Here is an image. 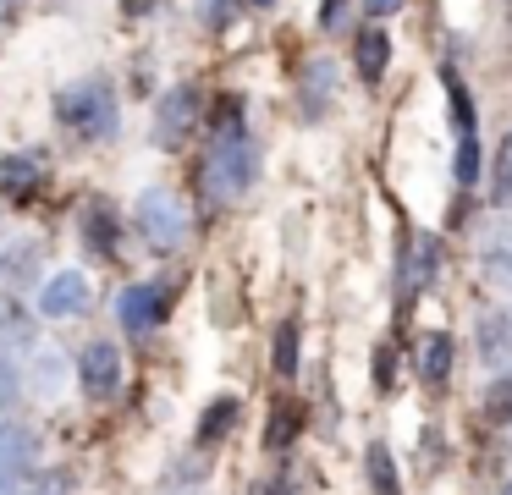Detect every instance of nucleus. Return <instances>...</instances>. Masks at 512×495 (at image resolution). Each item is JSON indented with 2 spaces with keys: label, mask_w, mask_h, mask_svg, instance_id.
<instances>
[{
  "label": "nucleus",
  "mask_w": 512,
  "mask_h": 495,
  "mask_svg": "<svg viewBox=\"0 0 512 495\" xmlns=\"http://www.w3.org/2000/svg\"><path fill=\"white\" fill-rule=\"evenodd\" d=\"M56 127L72 132L78 143H111L116 127H122V99H116V83L105 72H83L72 77L67 88H56Z\"/></svg>",
  "instance_id": "1"
},
{
  "label": "nucleus",
  "mask_w": 512,
  "mask_h": 495,
  "mask_svg": "<svg viewBox=\"0 0 512 495\" xmlns=\"http://www.w3.org/2000/svg\"><path fill=\"white\" fill-rule=\"evenodd\" d=\"M259 182V143L254 132H215L210 149H204L199 160V187L215 198V204H226V198H243L248 187Z\"/></svg>",
  "instance_id": "2"
},
{
  "label": "nucleus",
  "mask_w": 512,
  "mask_h": 495,
  "mask_svg": "<svg viewBox=\"0 0 512 495\" xmlns=\"http://www.w3.org/2000/svg\"><path fill=\"white\" fill-rule=\"evenodd\" d=\"M133 226L155 253H177L182 242H188V204H182L171 187H149L133 204Z\"/></svg>",
  "instance_id": "3"
},
{
  "label": "nucleus",
  "mask_w": 512,
  "mask_h": 495,
  "mask_svg": "<svg viewBox=\"0 0 512 495\" xmlns=\"http://www.w3.org/2000/svg\"><path fill=\"white\" fill-rule=\"evenodd\" d=\"M171 303H177V281H127L116 292V325L127 336H155L171 319Z\"/></svg>",
  "instance_id": "4"
},
{
  "label": "nucleus",
  "mask_w": 512,
  "mask_h": 495,
  "mask_svg": "<svg viewBox=\"0 0 512 495\" xmlns=\"http://www.w3.org/2000/svg\"><path fill=\"white\" fill-rule=\"evenodd\" d=\"M199 121H204V94H199V83H171L166 94L155 99V143H160L166 154H177Z\"/></svg>",
  "instance_id": "5"
},
{
  "label": "nucleus",
  "mask_w": 512,
  "mask_h": 495,
  "mask_svg": "<svg viewBox=\"0 0 512 495\" xmlns=\"http://www.w3.org/2000/svg\"><path fill=\"white\" fill-rule=\"evenodd\" d=\"M78 242H83V253H89V259H100V264H111L116 253H122V209H116L105 193L83 198V209H78Z\"/></svg>",
  "instance_id": "6"
},
{
  "label": "nucleus",
  "mask_w": 512,
  "mask_h": 495,
  "mask_svg": "<svg viewBox=\"0 0 512 495\" xmlns=\"http://www.w3.org/2000/svg\"><path fill=\"white\" fill-rule=\"evenodd\" d=\"M50 182V154L45 149H12L0 154V198L6 204H34Z\"/></svg>",
  "instance_id": "7"
},
{
  "label": "nucleus",
  "mask_w": 512,
  "mask_h": 495,
  "mask_svg": "<svg viewBox=\"0 0 512 495\" xmlns=\"http://www.w3.org/2000/svg\"><path fill=\"white\" fill-rule=\"evenodd\" d=\"M78 385H83V396H89V402H111V396L122 391V352H116V341H105V336L83 341V352H78Z\"/></svg>",
  "instance_id": "8"
},
{
  "label": "nucleus",
  "mask_w": 512,
  "mask_h": 495,
  "mask_svg": "<svg viewBox=\"0 0 512 495\" xmlns=\"http://www.w3.org/2000/svg\"><path fill=\"white\" fill-rule=\"evenodd\" d=\"M39 435L28 424H0V490H17L39 468Z\"/></svg>",
  "instance_id": "9"
},
{
  "label": "nucleus",
  "mask_w": 512,
  "mask_h": 495,
  "mask_svg": "<svg viewBox=\"0 0 512 495\" xmlns=\"http://www.w3.org/2000/svg\"><path fill=\"white\" fill-rule=\"evenodd\" d=\"M94 303V281L83 270H56L45 286H39V314L45 319H72Z\"/></svg>",
  "instance_id": "10"
},
{
  "label": "nucleus",
  "mask_w": 512,
  "mask_h": 495,
  "mask_svg": "<svg viewBox=\"0 0 512 495\" xmlns=\"http://www.w3.org/2000/svg\"><path fill=\"white\" fill-rule=\"evenodd\" d=\"M336 99V61L331 55H309L298 72V116L303 121H320Z\"/></svg>",
  "instance_id": "11"
},
{
  "label": "nucleus",
  "mask_w": 512,
  "mask_h": 495,
  "mask_svg": "<svg viewBox=\"0 0 512 495\" xmlns=\"http://www.w3.org/2000/svg\"><path fill=\"white\" fill-rule=\"evenodd\" d=\"M45 253H50L45 237H23V242H12V248H0V292L12 297V292H23V286H34L39 270H45Z\"/></svg>",
  "instance_id": "12"
},
{
  "label": "nucleus",
  "mask_w": 512,
  "mask_h": 495,
  "mask_svg": "<svg viewBox=\"0 0 512 495\" xmlns=\"http://www.w3.org/2000/svg\"><path fill=\"white\" fill-rule=\"evenodd\" d=\"M435 275H441V242L419 231V242L402 253V292H424V286H435Z\"/></svg>",
  "instance_id": "13"
},
{
  "label": "nucleus",
  "mask_w": 512,
  "mask_h": 495,
  "mask_svg": "<svg viewBox=\"0 0 512 495\" xmlns=\"http://www.w3.org/2000/svg\"><path fill=\"white\" fill-rule=\"evenodd\" d=\"M353 66H358V77H364V83H380V77H386V66H391V39L380 33V22L358 28V39H353Z\"/></svg>",
  "instance_id": "14"
},
{
  "label": "nucleus",
  "mask_w": 512,
  "mask_h": 495,
  "mask_svg": "<svg viewBox=\"0 0 512 495\" xmlns=\"http://www.w3.org/2000/svg\"><path fill=\"white\" fill-rule=\"evenodd\" d=\"M479 270H485L490 286H512V220L485 231V242H479Z\"/></svg>",
  "instance_id": "15"
},
{
  "label": "nucleus",
  "mask_w": 512,
  "mask_h": 495,
  "mask_svg": "<svg viewBox=\"0 0 512 495\" xmlns=\"http://www.w3.org/2000/svg\"><path fill=\"white\" fill-rule=\"evenodd\" d=\"M237 418H243V402H237V396H215V402L199 413L193 440H199V446H221V440L237 429Z\"/></svg>",
  "instance_id": "16"
},
{
  "label": "nucleus",
  "mask_w": 512,
  "mask_h": 495,
  "mask_svg": "<svg viewBox=\"0 0 512 495\" xmlns=\"http://www.w3.org/2000/svg\"><path fill=\"white\" fill-rule=\"evenodd\" d=\"M441 83H446V99H452V127H457V138H468V132H479L474 94H468V83L457 77V66H441Z\"/></svg>",
  "instance_id": "17"
},
{
  "label": "nucleus",
  "mask_w": 512,
  "mask_h": 495,
  "mask_svg": "<svg viewBox=\"0 0 512 495\" xmlns=\"http://www.w3.org/2000/svg\"><path fill=\"white\" fill-rule=\"evenodd\" d=\"M452 336L446 330H430V336L419 341V374H424V385H446V369H452Z\"/></svg>",
  "instance_id": "18"
},
{
  "label": "nucleus",
  "mask_w": 512,
  "mask_h": 495,
  "mask_svg": "<svg viewBox=\"0 0 512 495\" xmlns=\"http://www.w3.org/2000/svg\"><path fill=\"white\" fill-rule=\"evenodd\" d=\"M298 429H303V407L298 402H276V407H270V424H265V451L292 446Z\"/></svg>",
  "instance_id": "19"
},
{
  "label": "nucleus",
  "mask_w": 512,
  "mask_h": 495,
  "mask_svg": "<svg viewBox=\"0 0 512 495\" xmlns=\"http://www.w3.org/2000/svg\"><path fill=\"white\" fill-rule=\"evenodd\" d=\"M204 121H210V138H215V132H243L248 127L243 94H215L210 105H204Z\"/></svg>",
  "instance_id": "20"
},
{
  "label": "nucleus",
  "mask_w": 512,
  "mask_h": 495,
  "mask_svg": "<svg viewBox=\"0 0 512 495\" xmlns=\"http://www.w3.org/2000/svg\"><path fill=\"white\" fill-rule=\"evenodd\" d=\"M479 352H485L490 369H501L512 352V330H507V314H485L479 319Z\"/></svg>",
  "instance_id": "21"
},
{
  "label": "nucleus",
  "mask_w": 512,
  "mask_h": 495,
  "mask_svg": "<svg viewBox=\"0 0 512 495\" xmlns=\"http://www.w3.org/2000/svg\"><path fill=\"white\" fill-rule=\"evenodd\" d=\"M298 319H281L276 325V341H270V369L281 374V380H292L298 374Z\"/></svg>",
  "instance_id": "22"
},
{
  "label": "nucleus",
  "mask_w": 512,
  "mask_h": 495,
  "mask_svg": "<svg viewBox=\"0 0 512 495\" xmlns=\"http://www.w3.org/2000/svg\"><path fill=\"white\" fill-rule=\"evenodd\" d=\"M364 473H369V490H375V495H397V462H391L386 446H369Z\"/></svg>",
  "instance_id": "23"
},
{
  "label": "nucleus",
  "mask_w": 512,
  "mask_h": 495,
  "mask_svg": "<svg viewBox=\"0 0 512 495\" xmlns=\"http://www.w3.org/2000/svg\"><path fill=\"white\" fill-rule=\"evenodd\" d=\"M479 165H485V160H479V132H468V138H457V154H452V176H457V187H463V193H468V187L479 182Z\"/></svg>",
  "instance_id": "24"
},
{
  "label": "nucleus",
  "mask_w": 512,
  "mask_h": 495,
  "mask_svg": "<svg viewBox=\"0 0 512 495\" xmlns=\"http://www.w3.org/2000/svg\"><path fill=\"white\" fill-rule=\"evenodd\" d=\"M490 204L512 209V138H501L496 149V171H490Z\"/></svg>",
  "instance_id": "25"
},
{
  "label": "nucleus",
  "mask_w": 512,
  "mask_h": 495,
  "mask_svg": "<svg viewBox=\"0 0 512 495\" xmlns=\"http://www.w3.org/2000/svg\"><path fill=\"white\" fill-rule=\"evenodd\" d=\"M17 402H23V369L12 352H0V424H6V413H17Z\"/></svg>",
  "instance_id": "26"
},
{
  "label": "nucleus",
  "mask_w": 512,
  "mask_h": 495,
  "mask_svg": "<svg viewBox=\"0 0 512 495\" xmlns=\"http://www.w3.org/2000/svg\"><path fill=\"white\" fill-rule=\"evenodd\" d=\"M485 413L496 418V424H512V374H496L485 391Z\"/></svg>",
  "instance_id": "27"
},
{
  "label": "nucleus",
  "mask_w": 512,
  "mask_h": 495,
  "mask_svg": "<svg viewBox=\"0 0 512 495\" xmlns=\"http://www.w3.org/2000/svg\"><path fill=\"white\" fill-rule=\"evenodd\" d=\"M34 391L39 396H56L61 391V352H39V358H34Z\"/></svg>",
  "instance_id": "28"
},
{
  "label": "nucleus",
  "mask_w": 512,
  "mask_h": 495,
  "mask_svg": "<svg viewBox=\"0 0 512 495\" xmlns=\"http://www.w3.org/2000/svg\"><path fill=\"white\" fill-rule=\"evenodd\" d=\"M199 22L204 33H226L237 22V0H199Z\"/></svg>",
  "instance_id": "29"
},
{
  "label": "nucleus",
  "mask_w": 512,
  "mask_h": 495,
  "mask_svg": "<svg viewBox=\"0 0 512 495\" xmlns=\"http://www.w3.org/2000/svg\"><path fill=\"white\" fill-rule=\"evenodd\" d=\"M320 28L325 33H347V28H353V0H320Z\"/></svg>",
  "instance_id": "30"
},
{
  "label": "nucleus",
  "mask_w": 512,
  "mask_h": 495,
  "mask_svg": "<svg viewBox=\"0 0 512 495\" xmlns=\"http://www.w3.org/2000/svg\"><path fill=\"white\" fill-rule=\"evenodd\" d=\"M12 336H23V314H17L12 303H0V347H6Z\"/></svg>",
  "instance_id": "31"
},
{
  "label": "nucleus",
  "mask_w": 512,
  "mask_h": 495,
  "mask_svg": "<svg viewBox=\"0 0 512 495\" xmlns=\"http://www.w3.org/2000/svg\"><path fill=\"white\" fill-rule=\"evenodd\" d=\"M149 11H160V0H122V17L127 22H149Z\"/></svg>",
  "instance_id": "32"
},
{
  "label": "nucleus",
  "mask_w": 512,
  "mask_h": 495,
  "mask_svg": "<svg viewBox=\"0 0 512 495\" xmlns=\"http://www.w3.org/2000/svg\"><path fill=\"white\" fill-rule=\"evenodd\" d=\"M402 6H408V0H364V11H369L375 22H380V17H397Z\"/></svg>",
  "instance_id": "33"
},
{
  "label": "nucleus",
  "mask_w": 512,
  "mask_h": 495,
  "mask_svg": "<svg viewBox=\"0 0 512 495\" xmlns=\"http://www.w3.org/2000/svg\"><path fill=\"white\" fill-rule=\"evenodd\" d=\"M391 363H397V358H391V347H380L375 352V385H391Z\"/></svg>",
  "instance_id": "34"
},
{
  "label": "nucleus",
  "mask_w": 512,
  "mask_h": 495,
  "mask_svg": "<svg viewBox=\"0 0 512 495\" xmlns=\"http://www.w3.org/2000/svg\"><path fill=\"white\" fill-rule=\"evenodd\" d=\"M254 495H287V484H259Z\"/></svg>",
  "instance_id": "35"
},
{
  "label": "nucleus",
  "mask_w": 512,
  "mask_h": 495,
  "mask_svg": "<svg viewBox=\"0 0 512 495\" xmlns=\"http://www.w3.org/2000/svg\"><path fill=\"white\" fill-rule=\"evenodd\" d=\"M248 6H276V0H248Z\"/></svg>",
  "instance_id": "36"
},
{
  "label": "nucleus",
  "mask_w": 512,
  "mask_h": 495,
  "mask_svg": "<svg viewBox=\"0 0 512 495\" xmlns=\"http://www.w3.org/2000/svg\"><path fill=\"white\" fill-rule=\"evenodd\" d=\"M501 495H512V484H507V490H501Z\"/></svg>",
  "instance_id": "37"
},
{
  "label": "nucleus",
  "mask_w": 512,
  "mask_h": 495,
  "mask_svg": "<svg viewBox=\"0 0 512 495\" xmlns=\"http://www.w3.org/2000/svg\"><path fill=\"white\" fill-rule=\"evenodd\" d=\"M0 495H17V490H0Z\"/></svg>",
  "instance_id": "38"
}]
</instances>
